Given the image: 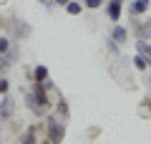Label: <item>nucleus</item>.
<instances>
[{
  "label": "nucleus",
  "instance_id": "nucleus-1",
  "mask_svg": "<svg viewBox=\"0 0 151 144\" xmlns=\"http://www.w3.org/2000/svg\"><path fill=\"white\" fill-rule=\"evenodd\" d=\"M45 127H48V142L50 144H63V139H65V121H60L58 116H48V114H45Z\"/></svg>",
  "mask_w": 151,
  "mask_h": 144
},
{
  "label": "nucleus",
  "instance_id": "nucleus-2",
  "mask_svg": "<svg viewBox=\"0 0 151 144\" xmlns=\"http://www.w3.org/2000/svg\"><path fill=\"white\" fill-rule=\"evenodd\" d=\"M30 94L35 96V101L40 104V106L48 111L50 106H53V101H50V96H48V89H45V84L43 81H33V86H30Z\"/></svg>",
  "mask_w": 151,
  "mask_h": 144
},
{
  "label": "nucleus",
  "instance_id": "nucleus-3",
  "mask_svg": "<svg viewBox=\"0 0 151 144\" xmlns=\"http://www.w3.org/2000/svg\"><path fill=\"white\" fill-rule=\"evenodd\" d=\"M103 13H106V18H108L111 23H121L124 3H119V0H106V3H103Z\"/></svg>",
  "mask_w": 151,
  "mask_h": 144
},
{
  "label": "nucleus",
  "instance_id": "nucleus-4",
  "mask_svg": "<svg viewBox=\"0 0 151 144\" xmlns=\"http://www.w3.org/2000/svg\"><path fill=\"white\" fill-rule=\"evenodd\" d=\"M13 114H15V99L10 94L0 96V121H10Z\"/></svg>",
  "mask_w": 151,
  "mask_h": 144
},
{
  "label": "nucleus",
  "instance_id": "nucleus-5",
  "mask_svg": "<svg viewBox=\"0 0 151 144\" xmlns=\"http://www.w3.org/2000/svg\"><path fill=\"white\" fill-rule=\"evenodd\" d=\"M10 33H13V41H25L33 33V28L25 20H10Z\"/></svg>",
  "mask_w": 151,
  "mask_h": 144
},
{
  "label": "nucleus",
  "instance_id": "nucleus-6",
  "mask_svg": "<svg viewBox=\"0 0 151 144\" xmlns=\"http://www.w3.org/2000/svg\"><path fill=\"white\" fill-rule=\"evenodd\" d=\"M149 8H151V0H131V3H129V15H131V18L146 15Z\"/></svg>",
  "mask_w": 151,
  "mask_h": 144
},
{
  "label": "nucleus",
  "instance_id": "nucleus-7",
  "mask_svg": "<svg viewBox=\"0 0 151 144\" xmlns=\"http://www.w3.org/2000/svg\"><path fill=\"white\" fill-rule=\"evenodd\" d=\"M111 41H116L119 46L129 43V28L121 25V23H113V28H111Z\"/></svg>",
  "mask_w": 151,
  "mask_h": 144
},
{
  "label": "nucleus",
  "instance_id": "nucleus-8",
  "mask_svg": "<svg viewBox=\"0 0 151 144\" xmlns=\"http://www.w3.org/2000/svg\"><path fill=\"white\" fill-rule=\"evenodd\" d=\"M25 106H28V109H30V111H33V114H35V116H38V119H45V114H48V111H45V109H43V106H40V104H38V101H35V96H33V94H30V91H25Z\"/></svg>",
  "mask_w": 151,
  "mask_h": 144
},
{
  "label": "nucleus",
  "instance_id": "nucleus-9",
  "mask_svg": "<svg viewBox=\"0 0 151 144\" xmlns=\"http://www.w3.org/2000/svg\"><path fill=\"white\" fill-rule=\"evenodd\" d=\"M38 132H40L38 127H28L25 132L20 134V144H38L40 142V139H38Z\"/></svg>",
  "mask_w": 151,
  "mask_h": 144
},
{
  "label": "nucleus",
  "instance_id": "nucleus-10",
  "mask_svg": "<svg viewBox=\"0 0 151 144\" xmlns=\"http://www.w3.org/2000/svg\"><path fill=\"white\" fill-rule=\"evenodd\" d=\"M131 66H134V68L136 71H146V68H149V56H144V53H136L134 56V58H131Z\"/></svg>",
  "mask_w": 151,
  "mask_h": 144
},
{
  "label": "nucleus",
  "instance_id": "nucleus-11",
  "mask_svg": "<svg viewBox=\"0 0 151 144\" xmlns=\"http://www.w3.org/2000/svg\"><path fill=\"white\" fill-rule=\"evenodd\" d=\"M48 79H50V71H48V66L38 63L35 68H33V81H48Z\"/></svg>",
  "mask_w": 151,
  "mask_h": 144
},
{
  "label": "nucleus",
  "instance_id": "nucleus-12",
  "mask_svg": "<svg viewBox=\"0 0 151 144\" xmlns=\"http://www.w3.org/2000/svg\"><path fill=\"white\" fill-rule=\"evenodd\" d=\"M55 114H58L60 121H65V119H68L70 109H68V101H65V99H58V101H55Z\"/></svg>",
  "mask_w": 151,
  "mask_h": 144
},
{
  "label": "nucleus",
  "instance_id": "nucleus-13",
  "mask_svg": "<svg viewBox=\"0 0 151 144\" xmlns=\"http://www.w3.org/2000/svg\"><path fill=\"white\" fill-rule=\"evenodd\" d=\"M63 10L68 13V15H81V13L86 10V8H83V3H81V0H70L68 5L63 8Z\"/></svg>",
  "mask_w": 151,
  "mask_h": 144
},
{
  "label": "nucleus",
  "instance_id": "nucleus-14",
  "mask_svg": "<svg viewBox=\"0 0 151 144\" xmlns=\"http://www.w3.org/2000/svg\"><path fill=\"white\" fill-rule=\"evenodd\" d=\"M136 53H144L151 58V41H146V38H139L136 41Z\"/></svg>",
  "mask_w": 151,
  "mask_h": 144
},
{
  "label": "nucleus",
  "instance_id": "nucleus-15",
  "mask_svg": "<svg viewBox=\"0 0 151 144\" xmlns=\"http://www.w3.org/2000/svg\"><path fill=\"white\" fill-rule=\"evenodd\" d=\"M10 46H13V38L10 36H0V56H5L8 51H10Z\"/></svg>",
  "mask_w": 151,
  "mask_h": 144
},
{
  "label": "nucleus",
  "instance_id": "nucleus-16",
  "mask_svg": "<svg viewBox=\"0 0 151 144\" xmlns=\"http://www.w3.org/2000/svg\"><path fill=\"white\" fill-rule=\"evenodd\" d=\"M103 3H106V0H83V8H88V10H98V8H103Z\"/></svg>",
  "mask_w": 151,
  "mask_h": 144
},
{
  "label": "nucleus",
  "instance_id": "nucleus-17",
  "mask_svg": "<svg viewBox=\"0 0 151 144\" xmlns=\"http://www.w3.org/2000/svg\"><path fill=\"white\" fill-rule=\"evenodd\" d=\"M5 94H10V81L5 76H0V96H5Z\"/></svg>",
  "mask_w": 151,
  "mask_h": 144
},
{
  "label": "nucleus",
  "instance_id": "nucleus-18",
  "mask_svg": "<svg viewBox=\"0 0 151 144\" xmlns=\"http://www.w3.org/2000/svg\"><path fill=\"white\" fill-rule=\"evenodd\" d=\"M38 5H43V8L50 10V8H55V3H53V0H38Z\"/></svg>",
  "mask_w": 151,
  "mask_h": 144
},
{
  "label": "nucleus",
  "instance_id": "nucleus-19",
  "mask_svg": "<svg viewBox=\"0 0 151 144\" xmlns=\"http://www.w3.org/2000/svg\"><path fill=\"white\" fill-rule=\"evenodd\" d=\"M53 3H55V5H58V8H65V5H68V3H70V0H53Z\"/></svg>",
  "mask_w": 151,
  "mask_h": 144
},
{
  "label": "nucleus",
  "instance_id": "nucleus-20",
  "mask_svg": "<svg viewBox=\"0 0 151 144\" xmlns=\"http://www.w3.org/2000/svg\"><path fill=\"white\" fill-rule=\"evenodd\" d=\"M119 3H126V0H119Z\"/></svg>",
  "mask_w": 151,
  "mask_h": 144
},
{
  "label": "nucleus",
  "instance_id": "nucleus-21",
  "mask_svg": "<svg viewBox=\"0 0 151 144\" xmlns=\"http://www.w3.org/2000/svg\"><path fill=\"white\" fill-rule=\"evenodd\" d=\"M149 63H151V58H149Z\"/></svg>",
  "mask_w": 151,
  "mask_h": 144
},
{
  "label": "nucleus",
  "instance_id": "nucleus-22",
  "mask_svg": "<svg viewBox=\"0 0 151 144\" xmlns=\"http://www.w3.org/2000/svg\"><path fill=\"white\" fill-rule=\"evenodd\" d=\"M81 3H83V0H81Z\"/></svg>",
  "mask_w": 151,
  "mask_h": 144
},
{
  "label": "nucleus",
  "instance_id": "nucleus-23",
  "mask_svg": "<svg viewBox=\"0 0 151 144\" xmlns=\"http://www.w3.org/2000/svg\"><path fill=\"white\" fill-rule=\"evenodd\" d=\"M149 81H151V79H149Z\"/></svg>",
  "mask_w": 151,
  "mask_h": 144
}]
</instances>
